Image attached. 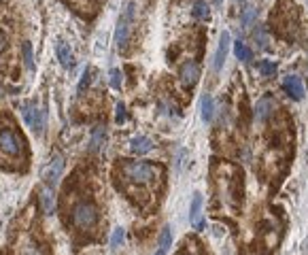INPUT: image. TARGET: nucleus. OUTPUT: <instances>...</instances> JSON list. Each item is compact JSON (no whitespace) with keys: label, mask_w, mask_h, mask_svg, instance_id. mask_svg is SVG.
I'll return each instance as SVG.
<instances>
[{"label":"nucleus","mask_w":308,"mask_h":255,"mask_svg":"<svg viewBox=\"0 0 308 255\" xmlns=\"http://www.w3.org/2000/svg\"><path fill=\"white\" fill-rule=\"evenodd\" d=\"M157 172H160V170H157L153 164H147V162H126L124 164V174L132 183H138V185H149V183H153Z\"/></svg>","instance_id":"f257e3e1"},{"label":"nucleus","mask_w":308,"mask_h":255,"mask_svg":"<svg viewBox=\"0 0 308 255\" xmlns=\"http://www.w3.org/2000/svg\"><path fill=\"white\" fill-rule=\"evenodd\" d=\"M134 9L136 4L134 2H128L124 13L117 21V28H115V42L119 47V51H124L128 47V41H130V28H132V19H134Z\"/></svg>","instance_id":"f03ea898"},{"label":"nucleus","mask_w":308,"mask_h":255,"mask_svg":"<svg viewBox=\"0 0 308 255\" xmlns=\"http://www.w3.org/2000/svg\"><path fill=\"white\" fill-rule=\"evenodd\" d=\"M98 221V209L91 202H79L73 209V223L81 230H88Z\"/></svg>","instance_id":"7ed1b4c3"},{"label":"nucleus","mask_w":308,"mask_h":255,"mask_svg":"<svg viewBox=\"0 0 308 255\" xmlns=\"http://www.w3.org/2000/svg\"><path fill=\"white\" fill-rule=\"evenodd\" d=\"M62 172H64V158H62L60 153H53L51 160H49L47 164L43 166L41 176H43V181H45V185L53 189V187L60 183Z\"/></svg>","instance_id":"20e7f679"},{"label":"nucleus","mask_w":308,"mask_h":255,"mask_svg":"<svg viewBox=\"0 0 308 255\" xmlns=\"http://www.w3.org/2000/svg\"><path fill=\"white\" fill-rule=\"evenodd\" d=\"M21 115H24V122L32 128L34 134H43V130H45V111H41L37 102L21 104Z\"/></svg>","instance_id":"39448f33"},{"label":"nucleus","mask_w":308,"mask_h":255,"mask_svg":"<svg viewBox=\"0 0 308 255\" xmlns=\"http://www.w3.org/2000/svg\"><path fill=\"white\" fill-rule=\"evenodd\" d=\"M21 138L13 130H2L0 132V151L9 155H19L21 153Z\"/></svg>","instance_id":"423d86ee"},{"label":"nucleus","mask_w":308,"mask_h":255,"mask_svg":"<svg viewBox=\"0 0 308 255\" xmlns=\"http://www.w3.org/2000/svg\"><path fill=\"white\" fill-rule=\"evenodd\" d=\"M178 77H181V83L185 85V87H193V85L198 83V79H200V66H198V62L187 60L181 66V70H178Z\"/></svg>","instance_id":"0eeeda50"},{"label":"nucleus","mask_w":308,"mask_h":255,"mask_svg":"<svg viewBox=\"0 0 308 255\" xmlns=\"http://www.w3.org/2000/svg\"><path fill=\"white\" fill-rule=\"evenodd\" d=\"M283 89L287 91V96L291 100H302L304 98V83L298 75H287L283 79Z\"/></svg>","instance_id":"6e6552de"},{"label":"nucleus","mask_w":308,"mask_h":255,"mask_svg":"<svg viewBox=\"0 0 308 255\" xmlns=\"http://www.w3.org/2000/svg\"><path fill=\"white\" fill-rule=\"evenodd\" d=\"M230 32H221V39H219V47H217V51H215V58H213V68L219 70L223 68V64H225V58H227V51H230Z\"/></svg>","instance_id":"1a4fd4ad"},{"label":"nucleus","mask_w":308,"mask_h":255,"mask_svg":"<svg viewBox=\"0 0 308 255\" xmlns=\"http://www.w3.org/2000/svg\"><path fill=\"white\" fill-rule=\"evenodd\" d=\"M189 221H191V225L196 230H202L204 228V221H202V196L198 194H193V198H191V207H189Z\"/></svg>","instance_id":"9d476101"},{"label":"nucleus","mask_w":308,"mask_h":255,"mask_svg":"<svg viewBox=\"0 0 308 255\" xmlns=\"http://www.w3.org/2000/svg\"><path fill=\"white\" fill-rule=\"evenodd\" d=\"M272 113H274V100H272L270 96L260 98L257 104H255V119H257V122H262V124L268 122Z\"/></svg>","instance_id":"9b49d317"},{"label":"nucleus","mask_w":308,"mask_h":255,"mask_svg":"<svg viewBox=\"0 0 308 255\" xmlns=\"http://www.w3.org/2000/svg\"><path fill=\"white\" fill-rule=\"evenodd\" d=\"M106 143V128L104 126H96L91 130V136H89V151L91 153H98L100 149L104 147Z\"/></svg>","instance_id":"f8f14e48"},{"label":"nucleus","mask_w":308,"mask_h":255,"mask_svg":"<svg viewBox=\"0 0 308 255\" xmlns=\"http://www.w3.org/2000/svg\"><path fill=\"white\" fill-rule=\"evenodd\" d=\"M200 117H202L204 124H211L215 117V100L211 94H204L202 100H200Z\"/></svg>","instance_id":"ddd939ff"},{"label":"nucleus","mask_w":308,"mask_h":255,"mask_svg":"<svg viewBox=\"0 0 308 255\" xmlns=\"http://www.w3.org/2000/svg\"><path fill=\"white\" fill-rule=\"evenodd\" d=\"M153 149V140L149 136H134L130 140V151L136 153V155H145Z\"/></svg>","instance_id":"4468645a"},{"label":"nucleus","mask_w":308,"mask_h":255,"mask_svg":"<svg viewBox=\"0 0 308 255\" xmlns=\"http://www.w3.org/2000/svg\"><path fill=\"white\" fill-rule=\"evenodd\" d=\"M55 53H58V60L64 68H73V64H75V55L73 51H70V47L66 45L64 41L58 42V47H55Z\"/></svg>","instance_id":"2eb2a0df"},{"label":"nucleus","mask_w":308,"mask_h":255,"mask_svg":"<svg viewBox=\"0 0 308 255\" xmlns=\"http://www.w3.org/2000/svg\"><path fill=\"white\" fill-rule=\"evenodd\" d=\"M41 204H43V211L45 215H53L55 212V196H53V189L51 187H43L41 189Z\"/></svg>","instance_id":"dca6fc26"},{"label":"nucleus","mask_w":308,"mask_h":255,"mask_svg":"<svg viewBox=\"0 0 308 255\" xmlns=\"http://www.w3.org/2000/svg\"><path fill=\"white\" fill-rule=\"evenodd\" d=\"M191 15L196 19H209L211 15V6L204 2V0H196L193 2V9H191Z\"/></svg>","instance_id":"f3484780"},{"label":"nucleus","mask_w":308,"mask_h":255,"mask_svg":"<svg viewBox=\"0 0 308 255\" xmlns=\"http://www.w3.org/2000/svg\"><path fill=\"white\" fill-rule=\"evenodd\" d=\"M234 53H236V58L242 60V62H251V60H253V51H251V49L242 41H236L234 42Z\"/></svg>","instance_id":"a211bd4d"},{"label":"nucleus","mask_w":308,"mask_h":255,"mask_svg":"<svg viewBox=\"0 0 308 255\" xmlns=\"http://www.w3.org/2000/svg\"><path fill=\"white\" fill-rule=\"evenodd\" d=\"M255 19H257V9H255V6H245V9H242V15H240V26L249 28V26L255 24Z\"/></svg>","instance_id":"6ab92c4d"},{"label":"nucleus","mask_w":308,"mask_h":255,"mask_svg":"<svg viewBox=\"0 0 308 255\" xmlns=\"http://www.w3.org/2000/svg\"><path fill=\"white\" fill-rule=\"evenodd\" d=\"M170 245H173V228L170 225H166V228L162 230V234H160V249H164V251H168L170 249Z\"/></svg>","instance_id":"aec40b11"},{"label":"nucleus","mask_w":308,"mask_h":255,"mask_svg":"<svg viewBox=\"0 0 308 255\" xmlns=\"http://www.w3.org/2000/svg\"><path fill=\"white\" fill-rule=\"evenodd\" d=\"M21 53H24V64H26V68L28 70H34V55H32V45L30 42H24L21 45Z\"/></svg>","instance_id":"412c9836"},{"label":"nucleus","mask_w":308,"mask_h":255,"mask_svg":"<svg viewBox=\"0 0 308 255\" xmlns=\"http://www.w3.org/2000/svg\"><path fill=\"white\" fill-rule=\"evenodd\" d=\"M124 238H126V230L124 228H115L113 230V236H111V249L117 251L121 245H124Z\"/></svg>","instance_id":"4be33fe9"},{"label":"nucleus","mask_w":308,"mask_h":255,"mask_svg":"<svg viewBox=\"0 0 308 255\" xmlns=\"http://www.w3.org/2000/svg\"><path fill=\"white\" fill-rule=\"evenodd\" d=\"M260 73H262L264 77H274L276 64L272 62V60H262V62H260Z\"/></svg>","instance_id":"5701e85b"},{"label":"nucleus","mask_w":308,"mask_h":255,"mask_svg":"<svg viewBox=\"0 0 308 255\" xmlns=\"http://www.w3.org/2000/svg\"><path fill=\"white\" fill-rule=\"evenodd\" d=\"M89 81H91V70L88 68V70H85V73H83L81 81H79V87H77V91H79V94H83V91H85V87H88V85H89Z\"/></svg>","instance_id":"b1692460"},{"label":"nucleus","mask_w":308,"mask_h":255,"mask_svg":"<svg viewBox=\"0 0 308 255\" xmlns=\"http://www.w3.org/2000/svg\"><path fill=\"white\" fill-rule=\"evenodd\" d=\"M111 85H113L115 89L121 87V70H117V68L111 70Z\"/></svg>","instance_id":"393cba45"},{"label":"nucleus","mask_w":308,"mask_h":255,"mask_svg":"<svg viewBox=\"0 0 308 255\" xmlns=\"http://www.w3.org/2000/svg\"><path fill=\"white\" fill-rule=\"evenodd\" d=\"M126 117H128V115H126V106L119 102V104H117V113H115V122H117V124H124Z\"/></svg>","instance_id":"a878e982"},{"label":"nucleus","mask_w":308,"mask_h":255,"mask_svg":"<svg viewBox=\"0 0 308 255\" xmlns=\"http://www.w3.org/2000/svg\"><path fill=\"white\" fill-rule=\"evenodd\" d=\"M255 39H257V42H260V47L266 49V34H264V28H257Z\"/></svg>","instance_id":"bb28decb"},{"label":"nucleus","mask_w":308,"mask_h":255,"mask_svg":"<svg viewBox=\"0 0 308 255\" xmlns=\"http://www.w3.org/2000/svg\"><path fill=\"white\" fill-rule=\"evenodd\" d=\"M24 255H43V251L39 249L37 245H28V247H26V251H24Z\"/></svg>","instance_id":"cd10ccee"},{"label":"nucleus","mask_w":308,"mask_h":255,"mask_svg":"<svg viewBox=\"0 0 308 255\" xmlns=\"http://www.w3.org/2000/svg\"><path fill=\"white\" fill-rule=\"evenodd\" d=\"M4 47H6V37H4L2 32H0V53L4 51Z\"/></svg>","instance_id":"c85d7f7f"},{"label":"nucleus","mask_w":308,"mask_h":255,"mask_svg":"<svg viewBox=\"0 0 308 255\" xmlns=\"http://www.w3.org/2000/svg\"><path fill=\"white\" fill-rule=\"evenodd\" d=\"M168 251H164V249H160V247H157V251H155V255H166Z\"/></svg>","instance_id":"c756f323"},{"label":"nucleus","mask_w":308,"mask_h":255,"mask_svg":"<svg viewBox=\"0 0 308 255\" xmlns=\"http://www.w3.org/2000/svg\"><path fill=\"white\" fill-rule=\"evenodd\" d=\"M236 2H245V0H236Z\"/></svg>","instance_id":"7c9ffc66"},{"label":"nucleus","mask_w":308,"mask_h":255,"mask_svg":"<svg viewBox=\"0 0 308 255\" xmlns=\"http://www.w3.org/2000/svg\"><path fill=\"white\" fill-rule=\"evenodd\" d=\"M306 6H308V0H306Z\"/></svg>","instance_id":"2f4dec72"}]
</instances>
